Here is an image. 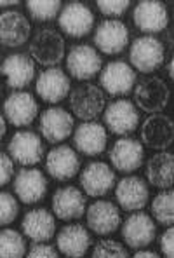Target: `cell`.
<instances>
[{
  "label": "cell",
  "instance_id": "cell-25",
  "mask_svg": "<svg viewBox=\"0 0 174 258\" xmlns=\"http://www.w3.org/2000/svg\"><path fill=\"white\" fill-rule=\"evenodd\" d=\"M14 192L25 204H35L47 194V178L40 169L23 168L14 178Z\"/></svg>",
  "mask_w": 174,
  "mask_h": 258
},
{
  "label": "cell",
  "instance_id": "cell-7",
  "mask_svg": "<svg viewBox=\"0 0 174 258\" xmlns=\"http://www.w3.org/2000/svg\"><path fill=\"white\" fill-rule=\"evenodd\" d=\"M136 84L134 68L129 63L117 59L108 63L105 68H101L100 86L103 93H108L110 96H126L132 91Z\"/></svg>",
  "mask_w": 174,
  "mask_h": 258
},
{
  "label": "cell",
  "instance_id": "cell-4",
  "mask_svg": "<svg viewBox=\"0 0 174 258\" xmlns=\"http://www.w3.org/2000/svg\"><path fill=\"white\" fill-rule=\"evenodd\" d=\"M131 64L141 74H152L164 64L165 49L164 44L153 35H143L131 44L129 51Z\"/></svg>",
  "mask_w": 174,
  "mask_h": 258
},
{
  "label": "cell",
  "instance_id": "cell-42",
  "mask_svg": "<svg viewBox=\"0 0 174 258\" xmlns=\"http://www.w3.org/2000/svg\"><path fill=\"white\" fill-rule=\"evenodd\" d=\"M167 74H169V79H174V59H171L167 64Z\"/></svg>",
  "mask_w": 174,
  "mask_h": 258
},
{
  "label": "cell",
  "instance_id": "cell-1",
  "mask_svg": "<svg viewBox=\"0 0 174 258\" xmlns=\"http://www.w3.org/2000/svg\"><path fill=\"white\" fill-rule=\"evenodd\" d=\"M132 93H134V107L150 115L160 113L167 107L169 98H171V89L167 82L160 77H143L134 84Z\"/></svg>",
  "mask_w": 174,
  "mask_h": 258
},
{
  "label": "cell",
  "instance_id": "cell-28",
  "mask_svg": "<svg viewBox=\"0 0 174 258\" xmlns=\"http://www.w3.org/2000/svg\"><path fill=\"white\" fill-rule=\"evenodd\" d=\"M21 230L33 242H47L56 234V220L45 208H37L25 215Z\"/></svg>",
  "mask_w": 174,
  "mask_h": 258
},
{
  "label": "cell",
  "instance_id": "cell-10",
  "mask_svg": "<svg viewBox=\"0 0 174 258\" xmlns=\"http://www.w3.org/2000/svg\"><path fill=\"white\" fill-rule=\"evenodd\" d=\"M122 239L129 248L143 249L150 246L157 237V227L152 216L143 213V211H134L131 216H127L126 222L122 223Z\"/></svg>",
  "mask_w": 174,
  "mask_h": 258
},
{
  "label": "cell",
  "instance_id": "cell-29",
  "mask_svg": "<svg viewBox=\"0 0 174 258\" xmlns=\"http://www.w3.org/2000/svg\"><path fill=\"white\" fill-rule=\"evenodd\" d=\"M146 180L157 188H171L174 185V154L158 152L146 162Z\"/></svg>",
  "mask_w": 174,
  "mask_h": 258
},
{
  "label": "cell",
  "instance_id": "cell-31",
  "mask_svg": "<svg viewBox=\"0 0 174 258\" xmlns=\"http://www.w3.org/2000/svg\"><path fill=\"white\" fill-rule=\"evenodd\" d=\"M26 242L21 232L13 229L0 230V258H25Z\"/></svg>",
  "mask_w": 174,
  "mask_h": 258
},
{
  "label": "cell",
  "instance_id": "cell-32",
  "mask_svg": "<svg viewBox=\"0 0 174 258\" xmlns=\"http://www.w3.org/2000/svg\"><path fill=\"white\" fill-rule=\"evenodd\" d=\"M61 2L59 0H28L26 9L30 16L37 21H51L61 11Z\"/></svg>",
  "mask_w": 174,
  "mask_h": 258
},
{
  "label": "cell",
  "instance_id": "cell-5",
  "mask_svg": "<svg viewBox=\"0 0 174 258\" xmlns=\"http://www.w3.org/2000/svg\"><path fill=\"white\" fill-rule=\"evenodd\" d=\"M94 13L82 2H68L58 14V26L71 39L87 37L94 28Z\"/></svg>",
  "mask_w": 174,
  "mask_h": 258
},
{
  "label": "cell",
  "instance_id": "cell-22",
  "mask_svg": "<svg viewBox=\"0 0 174 258\" xmlns=\"http://www.w3.org/2000/svg\"><path fill=\"white\" fill-rule=\"evenodd\" d=\"M85 196L80 188L77 187H59L52 196V213L56 218L71 222L84 216L87 206H85Z\"/></svg>",
  "mask_w": 174,
  "mask_h": 258
},
{
  "label": "cell",
  "instance_id": "cell-12",
  "mask_svg": "<svg viewBox=\"0 0 174 258\" xmlns=\"http://www.w3.org/2000/svg\"><path fill=\"white\" fill-rule=\"evenodd\" d=\"M174 142V122L169 115L153 113L141 124V145L164 152Z\"/></svg>",
  "mask_w": 174,
  "mask_h": 258
},
{
  "label": "cell",
  "instance_id": "cell-23",
  "mask_svg": "<svg viewBox=\"0 0 174 258\" xmlns=\"http://www.w3.org/2000/svg\"><path fill=\"white\" fill-rule=\"evenodd\" d=\"M0 74L6 77V82L13 89H23L30 86L35 79V61L23 52L9 54L0 64Z\"/></svg>",
  "mask_w": 174,
  "mask_h": 258
},
{
  "label": "cell",
  "instance_id": "cell-2",
  "mask_svg": "<svg viewBox=\"0 0 174 258\" xmlns=\"http://www.w3.org/2000/svg\"><path fill=\"white\" fill-rule=\"evenodd\" d=\"M70 108L77 119L91 122L105 112L107 96L100 86L85 82L70 93Z\"/></svg>",
  "mask_w": 174,
  "mask_h": 258
},
{
  "label": "cell",
  "instance_id": "cell-43",
  "mask_svg": "<svg viewBox=\"0 0 174 258\" xmlns=\"http://www.w3.org/2000/svg\"><path fill=\"white\" fill-rule=\"evenodd\" d=\"M0 93H2V89H0Z\"/></svg>",
  "mask_w": 174,
  "mask_h": 258
},
{
  "label": "cell",
  "instance_id": "cell-3",
  "mask_svg": "<svg viewBox=\"0 0 174 258\" xmlns=\"http://www.w3.org/2000/svg\"><path fill=\"white\" fill-rule=\"evenodd\" d=\"M65 39L59 32L52 28H42L33 35L30 42V54L35 63L42 67H56L65 58Z\"/></svg>",
  "mask_w": 174,
  "mask_h": 258
},
{
  "label": "cell",
  "instance_id": "cell-24",
  "mask_svg": "<svg viewBox=\"0 0 174 258\" xmlns=\"http://www.w3.org/2000/svg\"><path fill=\"white\" fill-rule=\"evenodd\" d=\"M73 143L80 154L89 155V157L103 154L108 145L107 127L96 120L82 122L80 126L73 129Z\"/></svg>",
  "mask_w": 174,
  "mask_h": 258
},
{
  "label": "cell",
  "instance_id": "cell-6",
  "mask_svg": "<svg viewBox=\"0 0 174 258\" xmlns=\"http://www.w3.org/2000/svg\"><path fill=\"white\" fill-rule=\"evenodd\" d=\"M103 68L100 52L87 44H78L70 49L66 56V70L77 81H89Z\"/></svg>",
  "mask_w": 174,
  "mask_h": 258
},
{
  "label": "cell",
  "instance_id": "cell-20",
  "mask_svg": "<svg viewBox=\"0 0 174 258\" xmlns=\"http://www.w3.org/2000/svg\"><path fill=\"white\" fill-rule=\"evenodd\" d=\"M115 199L124 211H141L150 201V188L139 176H126L117 183Z\"/></svg>",
  "mask_w": 174,
  "mask_h": 258
},
{
  "label": "cell",
  "instance_id": "cell-18",
  "mask_svg": "<svg viewBox=\"0 0 174 258\" xmlns=\"http://www.w3.org/2000/svg\"><path fill=\"white\" fill-rule=\"evenodd\" d=\"M80 187L85 196L103 197L115 187V171L101 161H93L82 169Z\"/></svg>",
  "mask_w": 174,
  "mask_h": 258
},
{
  "label": "cell",
  "instance_id": "cell-21",
  "mask_svg": "<svg viewBox=\"0 0 174 258\" xmlns=\"http://www.w3.org/2000/svg\"><path fill=\"white\" fill-rule=\"evenodd\" d=\"M70 79L61 68L52 67L47 70L40 72L39 79H37V94L40 96V100L45 103L56 105L59 101H63L70 94Z\"/></svg>",
  "mask_w": 174,
  "mask_h": 258
},
{
  "label": "cell",
  "instance_id": "cell-27",
  "mask_svg": "<svg viewBox=\"0 0 174 258\" xmlns=\"http://www.w3.org/2000/svg\"><path fill=\"white\" fill-rule=\"evenodd\" d=\"M56 246L66 258H82L91 246V234L80 223H70L58 232Z\"/></svg>",
  "mask_w": 174,
  "mask_h": 258
},
{
  "label": "cell",
  "instance_id": "cell-33",
  "mask_svg": "<svg viewBox=\"0 0 174 258\" xmlns=\"http://www.w3.org/2000/svg\"><path fill=\"white\" fill-rule=\"evenodd\" d=\"M91 258H129V253L115 239H101L94 244Z\"/></svg>",
  "mask_w": 174,
  "mask_h": 258
},
{
  "label": "cell",
  "instance_id": "cell-26",
  "mask_svg": "<svg viewBox=\"0 0 174 258\" xmlns=\"http://www.w3.org/2000/svg\"><path fill=\"white\" fill-rule=\"evenodd\" d=\"M32 35V25L20 11H6L0 14V44L6 47H20Z\"/></svg>",
  "mask_w": 174,
  "mask_h": 258
},
{
  "label": "cell",
  "instance_id": "cell-16",
  "mask_svg": "<svg viewBox=\"0 0 174 258\" xmlns=\"http://www.w3.org/2000/svg\"><path fill=\"white\" fill-rule=\"evenodd\" d=\"M132 21L139 32L146 35L160 33L167 28L169 16L167 9L158 0H141L136 4L134 13H132Z\"/></svg>",
  "mask_w": 174,
  "mask_h": 258
},
{
  "label": "cell",
  "instance_id": "cell-34",
  "mask_svg": "<svg viewBox=\"0 0 174 258\" xmlns=\"http://www.w3.org/2000/svg\"><path fill=\"white\" fill-rule=\"evenodd\" d=\"M20 215V203L9 192H0V227L13 223Z\"/></svg>",
  "mask_w": 174,
  "mask_h": 258
},
{
  "label": "cell",
  "instance_id": "cell-17",
  "mask_svg": "<svg viewBox=\"0 0 174 258\" xmlns=\"http://www.w3.org/2000/svg\"><path fill=\"white\" fill-rule=\"evenodd\" d=\"M4 113L13 126L26 127L39 115V105L28 91H14L4 101Z\"/></svg>",
  "mask_w": 174,
  "mask_h": 258
},
{
  "label": "cell",
  "instance_id": "cell-9",
  "mask_svg": "<svg viewBox=\"0 0 174 258\" xmlns=\"http://www.w3.org/2000/svg\"><path fill=\"white\" fill-rule=\"evenodd\" d=\"M7 150H9V157L21 166L39 164L45 154L42 138L33 131L14 133L7 145Z\"/></svg>",
  "mask_w": 174,
  "mask_h": 258
},
{
  "label": "cell",
  "instance_id": "cell-35",
  "mask_svg": "<svg viewBox=\"0 0 174 258\" xmlns=\"http://www.w3.org/2000/svg\"><path fill=\"white\" fill-rule=\"evenodd\" d=\"M96 6L105 16H122L131 7V2L127 0H98Z\"/></svg>",
  "mask_w": 174,
  "mask_h": 258
},
{
  "label": "cell",
  "instance_id": "cell-8",
  "mask_svg": "<svg viewBox=\"0 0 174 258\" xmlns=\"http://www.w3.org/2000/svg\"><path fill=\"white\" fill-rule=\"evenodd\" d=\"M108 131L117 136H127L139 126V112L129 100H115L103 112Z\"/></svg>",
  "mask_w": 174,
  "mask_h": 258
},
{
  "label": "cell",
  "instance_id": "cell-11",
  "mask_svg": "<svg viewBox=\"0 0 174 258\" xmlns=\"http://www.w3.org/2000/svg\"><path fill=\"white\" fill-rule=\"evenodd\" d=\"M110 162L120 173H132L145 162V147L141 142L131 136L119 138L110 149Z\"/></svg>",
  "mask_w": 174,
  "mask_h": 258
},
{
  "label": "cell",
  "instance_id": "cell-14",
  "mask_svg": "<svg viewBox=\"0 0 174 258\" xmlns=\"http://www.w3.org/2000/svg\"><path fill=\"white\" fill-rule=\"evenodd\" d=\"M73 115L61 107L44 110L39 120V131L49 143H61L73 133Z\"/></svg>",
  "mask_w": 174,
  "mask_h": 258
},
{
  "label": "cell",
  "instance_id": "cell-13",
  "mask_svg": "<svg viewBox=\"0 0 174 258\" xmlns=\"http://www.w3.org/2000/svg\"><path fill=\"white\" fill-rule=\"evenodd\" d=\"M87 227L93 230L96 236H110L117 232L122 223L120 210L112 201H96L85 210Z\"/></svg>",
  "mask_w": 174,
  "mask_h": 258
},
{
  "label": "cell",
  "instance_id": "cell-19",
  "mask_svg": "<svg viewBox=\"0 0 174 258\" xmlns=\"http://www.w3.org/2000/svg\"><path fill=\"white\" fill-rule=\"evenodd\" d=\"M45 169L52 180L66 181L75 178L80 171V159L71 147L59 145L45 155Z\"/></svg>",
  "mask_w": 174,
  "mask_h": 258
},
{
  "label": "cell",
  "instance_id": "cell-36",
  "mask_svg": "<svg viewBox=\"0 0 174 258\" xmlns=\"http://www.w3.org/2000/svg\"><path fill=\"white\" fill-rule=\"evenodd\" d=\"M14 176V162L7 154L0 152V187L7 185Z\"/></svg>",
  "mask_w": 174,
  "mask_h": 258
},
{
  "label": "cell",
  "instance_id": "cell-15",
  "mask_svg": "<svg viewBox=\"0 0 174 258\" xmlns=\"http://www.w3.org/2000/svg\"><path fill=\"white\" fill-rule=\"evenodd\" d=\"M94 45L108 56L120 54L129 45V30L119 20H105L94 32Z\"/></svg>",
  "mask_w": 174,
  "mask_h": 258
},
{
  "label": "cell",
  "instance_id": "cell-30",
  "mask_svg": "<svg viewBox=\"0 0 174 258\" xmlns=\"http://www.w3.org/2000/svg\"><path fill=\"white\" fill-rule=\"evenodd\" d=\"M150 211H152L155 222L171 227L174 222V192L164 190L157 194L150 204Z\"/></svg>",
  "mask_w": 174,
  "mask_h": 258
},
{
  "label": "cell",
  "instance_id": "cell-38",
  "mask_svg": "<svg viewBox=\"0 0 174 258\" xmlns=\"http://www.w3.org/2000/svg\"><path fill=\"white\" fill-rule=\"evenodd\" d=\"M160 251L164 258H174V229L167 227L164 234L160 236Z\"/></svg>",
  "mask_w": 174,
  "mask_h": 258
},
{
  "label": "cell",
  "instance_id": "cell-37",
  "mask_svg": "<svg viewBox=\"0 0 174 258\" xmlns=\"http://www.w3.org/2000/svg\"><path fill=\"white\" fill-rule=\"evenodd\" d=\"M25 258H59V255L52 246L35 242V244L30 248V251L26 253Z\"/></svg>",
  "mask_w": 174,
  "mask_h": 258
},
{
  "label": "cell",
  "instance_id": "cell-40",
  "mask_svg": "<svg viewBox=\"0 0 174 258\" xmlns=\"http://www.w3.org/2000/svg\"><path fill=\"white\" fill-rule=\"evenodd\" d=\"M6 131H7V124H6V117L0 113V140L6 136Z\"/></svg>",
  "mask_w": 174,
  "mask_h": 258
},
{
  "label": "cell",
  "instance_id": "cell-41",
  "mask_svg": "<svg viewBox=\"0 0 174 258\" xmlns=\"http://www.w3.org/2000/svg\"><path fill=\"white\" fill-rule=\"evenodd\" d=\"M18 0H0V6L2 7H11V6H18Z\"/></svg>",
  "mask_w": 174,
  "mask_h": 258
},
{
  "label": "cell",
  "instance_id": "cell-39",
  "mask_svg": "<svg viewBox=\"0 0 174 258\" xmlns=\"http://www.w3.org/2000/svg\"><path fill=\"white\" fill-rule=\"evenodd\" d=\"M131 258H160V255L152 251V249H139V251H136L134 256H131Z\"/></svg>",
  "mask_w": 174,
  "mask_h": 258
}]
</instances>
